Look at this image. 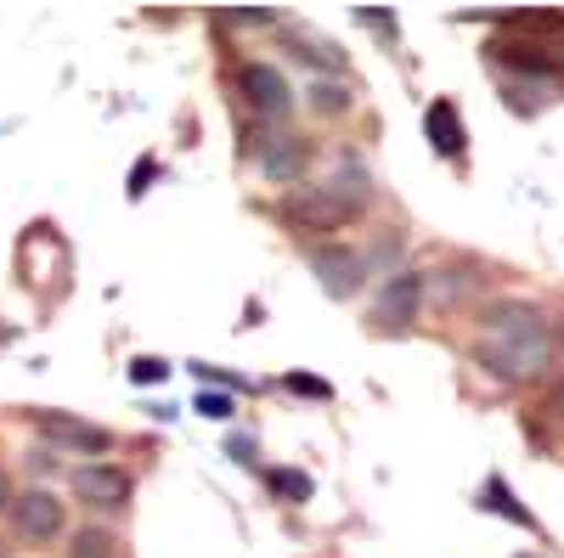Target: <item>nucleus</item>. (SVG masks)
Instances as JSON below:
<instances>
[{"instance_id": "1", "label": "nucleus", "mask_w": 564, "mask_h": 558, "mask_svg": "<svg viewBox=\"0 0 564 558\" xmlns=\"http://www.w3.org/2000/svg\"><path fill=\"white\" fill-rule=\"evenodd\" d=\"M475 361L502 384H542V372L553 366V321L525 299L491 305L475 339Z\"/></svg>"}, {"instance_id": "2", "label": "nucleus", "mask_w": 564, "mask_h": 558, "mask_svg": "<svg viewBox=\"0 0 564 558\" xmlns=\"http://www.w3.org/2000/svg\"><path fill=\"white\" fill-rule=\"evenodd\" d=\"M12 530L23 536V541H57L63 536V525H68V514H63V502L52 496V491H23V496H12Z\"/></svg>"}, {"instance_id": "3", "label": "nucleus", "mask_w": 564, "mask_h": 558, "mask_svg": "<svg viewBox=\"0 0 564 558\" xmlns=\"http://www.w3.org/2000/svg\"><path fill=\"white\" fill-rule=\"evenodd\" d=\"M282 215H289L300 231H339L350 215L334 204V193H327L322 180H300L289 186V198H282Z\"/></svg>"}, {"instance_id": "4", "label": "nucleus", "mask_w": 564, "mask_h": 558, "mask_svg": "<svg viewBox=\"0 0 564 558\" xmlns=\"http://www.w3.org/2000/svg\"><path fill=\"white\" fill-rule=\"evenodd\" d=\"M423 294H430V288H423V276L417 271H395L390 276V283L379 288V305H372V321H379V328H412V321H417V310H423Z\"/></svg>"}, {"instance_id": "5", "label": "nucleus", "mask_w": 564, "mask_h": 558, "mask_svg": "<svg viewBox=\"0 0 564 558\" xmlns=\"http://www.w3.org/2000/svg\"><path fill=\"white\" fill-rule=\"evenodd\" d=\"M238 85H243V102L254 108V119H282V113L294 108V90H289V79H282L271 63H243Z\"/></svg>"}, {"instance_id": "6", "label": "nucleus", "mask_w": 564, "mask_h": 558, "mask_svg": "<svg viewBox=\"0 0 564 558\" xmlns=\"http://www.w3.org/2000/svg\"><path fill=\"white\" fill-rule=\"evenodd\" d=\"M68 485H74V496L79 502H90V507H124L130 502V474L124 469H113V462H79V469L68 474Z\"/></svg>"}, {"instance_id": "7", "label": "nucleus", "mask_w": 564, "mask_h": 558, "mask_svg": "<svg viewBox=\"0 0 564 558\" xmlns=\"http://www.w3.org/2000/svg\"><path fill=\"white\" fill-rule=\"evenodd\" d=\"M40 435L52 446H63V451H79V457L113 451V435L102 424H85V417H68V412H40Z\"/></svg>"}, {"instance_id": "8", "label": "nucleus", "mask_w": 564, "mask_h": 558, "mask_svg": "<svg viewBox=\"0 0 564 558\" xmlns=\"http://www.w3.org/2000/svg\"><path fill=\"white\" fill-rule=\"evenodd\" d=\"M311 271L322 276V288L334 294V299H350L361 288V276H367V260L356 249H339V243H322L311 249Z\"/></svg>"}, {"instance_id": "9", "label": "nucleus", "mask_w": 564, "mask_h": 558, "mask_svg": "<svg viewBox=\"0 0 564 558\" xmlns=\"http://www.w3.org/2000/svg\"><path fill=\"white\" fill-rule=\"evenodd\" d=\"M311 164V142L305 135H271L260 147V175L276 186H300V169Z\"/></svg>"}, {"instance_id": "10", "label": "nucleus", "mask_w": 564, "mask_h": 558, "mask_svg": "<svg viewBox=\"0 0 564 558\" xmlns=\"http://www.w3.org/2000/svg\"><path fill=\"white\" fill-rule=\"evenodd\" d=\"M423 135H430V147L441 158H463L468 135H463V119H457V102L452 97H435L430 108H423Z\"/></svg>"}, {"instance_id": "11", "label": "nucleus", "mask_w": 564, "mask_h": 558, "mask_svg": "<svg viewBox=\"0 0 564 558\" xmlns=\"http://www.w3.org/2000/svg\"><path fill=\"white\" fill-rule=\"evenodd\" d=\"M327 193H334V204L345 209V215H361L367 209V198H372V180H367V169L356 164V158H339V169L322 180Z\"/></svg>"}, {"instance_id": "12", "label": "nucleus", "mask_w": 564, "mask_h": 558, "mask_svg": "<svg viewBox=\"0 0 564 558\" xmlns=\"http://www.w3.org/2000/svg\"><path fill=\"white\" fill-rule=\"evenodd\" d=\"M289 45H294L300 63H311V68H322V74H339V68H345V52H339V45L316 40L311 29H289Z\"/></svg>"}, {"instance_id": "13", "label": "nucleus", "mask_w": 564, "mask_h": 558, "mask_svg": "<svg viewBox=\"0 0 564 558\" xmlns=\"http://www.w3.org/2000/svg\"><path fill=\"white\" fill-rule=\"evenodd\" d=\"M480 507H491V514H502L508 525H525V530H536L531 507H525V502H513V491H508V480H502V474H491V480H486V502H480Z\"/></svg>"}, {"instance_id": "14", "label": "nucleus", "mask_w": 564, "mask_h": 558, "mask_svg": "<svg viewBox=\"0 0 564 558\" xmlns=\"http://www.w3.org/2000/svg\"><path fill=\"white\" fill-rule=\"evenodd\" d=\"M265 485H271L276 502H305L311 496V474H300V469H265Z\"/></svg>"}, {"instance_id": "15", "label": "nucleus", "mask_w": 564, "mask_h": 558, "mask_svg": "<svg viewBox=\"0 0 564 558\" xmlns=\"http://www.w3.org/2000/svg\"><path fill=\"white\" fill-rule=\"evenodd\" d=\"M113 552H119V541H113L102 525L74 530V547H68V558H113Z\"/></svg>"}, {"instance_id": "16", "label": "nucleus", "mask_w": 564, "mask_h": 558, "mask_svg": "<svg viewBox=\"0 0 564 558\" xmlns=\"http://www.w3.org/2000/svg\"><path fill=\"white\" fill-rule=\"evenodd\" d=\"M311 108H316V113H345V108H350V85L316 79V85H311Z\"/></svg>"}, {"instance_id": "17", "label": "nucleus", "mask_w": 564, "mask_h": 558, "mask_svg": "<svg viewBox=\"0 0 564 558\" xmlns=\"http://www.w3.org/2000/svg\"><path fill=\"white\" fill-rule=\"evenodd\" d=\"M130 379H135V384H164V379H170V361H159V355H135V361H130Z\"/></svg>"}, {"instance_id": "18", "label": "nucleus", "mask_w": 564, "mask_h": 558, "mask_svg": "<svg viewBox=\"0 0 564 558\" xmlns=\"http://www.w3.org/2000/svg\"><path fill=\"white\" fill-rule=\"evenodd\" d=\"M153 175H159V158H135V169H130V186H124V193H130V198H148Z\"/></svg>"}, {"instance_id": "19", "label": "nucleus", "mask_w": 564, "mask_h": 558, "mask_svg": "<svg viewBox=\"0 0 564 558\" xmlns=\"http://www.w3.org/2000/svg\"><path fill=\"white\" fill-rule=\"evenodd\" d=\"M282 384H289L294 395H311V401H327V395H334V390H327L322 379H311V372H289V379H282Z\"/></svg>"}, {"instance_id": "20", "label": "nucleus", "mask_w": 564, "mask_h": 558, "mask_svg": "<svg viewBox=\"0 0 564 558\" xmlns=\"http://www.w3.org/2000/svg\"><path fill=\"white\" fill-rule=\"evenodd\" d=\"M204 417H220V424H226V417L231 412H238V406H231V395H209V390H198V401H193Z\"/></svg>"}, {"instance_id": "21", "label": "nucleus", "mask_w": 564, "mask_h": 558, "mask_svg": "<svg viewBox=\"0 0 564 558\" xmlns=\"http://www.w3.org/2000/svg\"><path fill=\"white\" fill-rule=\"evenodd\" d=\"M356 23H367L372 34H390V40H395V18H384V12H372V7H356Z\"/></svg>"}, {"instance_id": "22", "label": "nucleus", "mask_w": 564, "mask_h": 558, "mask_svg": "<svg viewBox=\"0 0 564 558\" xmlns=\"http://www.w3.org/2000/svg\"><path fill=\"white\" fill-rule=\"evenodd\" d=\"M226 451H231V457H238V462H243V469H254V457H260V446H254L249 435H231V440H226Z\"/></svg>"}, {"instance_id": "23", "label": "nucleus", "mask_w": 564, "mask_h": 558, "mask_svg": "<svg viewBox=\"0 0 564 558\" xmlns=\"http://www.w3.org/2000/svg\"><path fill=\"white\" fill-rule=\"evenodd\" d=\"M12 507V480H7V469H0V514Z\"/></svg>"}, {"instance_id": "24", "label": "nucleus", "mask_w": 564, "mask_h": 558, "mask_svg": "<svg viewBox=\"0 0 564 558\" xmlns=\"http://www.w3.org/2000/svg\"><path fill=\"white\" fill-rule=\"evenodd\" d=\"M553 361H564V328L553 333Z\"/></svg>"}, {"instance_id": "25", "label": "nucleus", "mask_w": 564, "mask_h": 558, "mask_svg": "<svg viewBox=\"0 0 564 558\" xmlns=\"http://www.w3.org/2000/svg\"><path fill=\"white\" fill-rule=\"evenodd\" d=\"M520 558H525V552H520Z\"/></svg>"}]
</instances>
